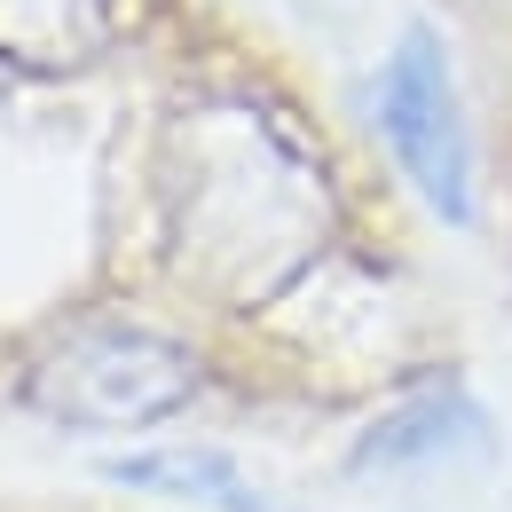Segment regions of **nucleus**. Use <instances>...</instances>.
<instances>
[{"label": "nucleus", "mask_w": 512, "mask_h": 512, "mask_svg": "<svg viewBox=\"0 0 512 512\" xmlns=\"http://www.w3.org/2000/svg\"><path fill=\"white\" fill-rule=\"evenodd\" d=\"M197 394V355L182 339L150 331V323H79L64 331L32 371H24V410L56 418V426H87V434H134L174 418Z\"/></svg>", "instance_id": "obj_2"}, {"label": "nucleus", "mask_w": 512, "mask_h": 512, "mask_svg": "<svg viewBox=\"0 0 512 512\" xmlns=\"http://www.w3.org/2000/svg\"><path fill=\"white\" fill-rule=\"evenodd\" d=\"M174 229L205 268V284H237V276H268V268L284 276L316 245L323 190L253 119H213L205 150H190V166H182Z\"/></svg>", "instance_id": "obj_1"}, {"label": "nucleus", "mask_w": 512, "mask_h": 512, "mask_svg": "<svg viewBox=\"0 0 512 512\" xmlns=\"http://www.w3.org/2000/svg\"><path fill=\"white\" fill-rule=\"evenodd\" d=\"M379 134L402 158V174L442 221H473V150H465V111L449 87V56L426 24L402 32V48L379 71Z\"/></svg>", "instance_id": "obj_3"}, {"label": "nucleus", "mask_w": 512, "mask_h": 512, "mask_svg": "<svg viewBox=\"0 0 512 512\" xmlns=\"http://www.w3.org/2000/svg\"><path fill=\"white\" fill-rule=\"evenodd\" d=\"M111 8L103 0H0V64L24 79H71L103 56Z\"/></svg>", "instance_id": "obj_4"}, {"label": "nucleus", "mask_w": 512, "mask_h": 512, "mask_svg": "<svg viewBox=\"0 0 512 512\" xmlns=\"http://www.w3.org/2000/svg\"><path fill=\"white\" fill-rule=\"evenodd\" d=\"M465 434H473V410H465L457 394H442V402H402L394 418H379V426L363 434L355 465H363V473H386V465H418V457H434V449L465 442Z\"/></svg>", "instance_id": "obj_6"}, {"label": "nucleus", "mask_w": 512, "mask_h": 512, "mask_svg": "<svg viewBox=\"0 0 512 512\" xmlns=\"http://www.w3.org/2000/svg\"><path fill=\"white\" fill-rule=\"evenodd\" d=\"M103 473L119 489L182 497V505H205V512H276V497L253 489V473L221 449H134V457H103Z\"/></svg>", "instance_id": "obj_5"}]
</instances>
